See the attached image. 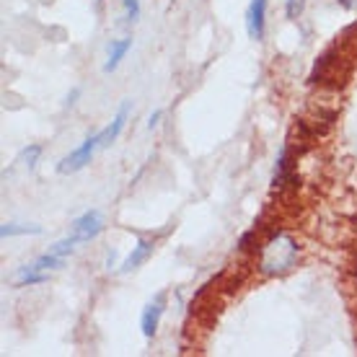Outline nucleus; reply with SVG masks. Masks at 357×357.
I'll list each match as a JSON object with an SVG mask.
<instances>
[{
	"label": "nucleus",
	"mask_w": 357,
	"mask_h": 357,
	"mask_svg": "<svg viewBox=\"0 0 357 357\" xmlns=\"http://www.w3.org/2000/svg\"><path fill=\"white\" fill-rule=\"evenodd\" d=\"M98 148H101V137H98V132L89 135V137H86V140H83L75 151H70L63 161L57 163V174L68 176V174H75V171L86 169V166L93 161V153H96Z\"/></svg>",
	"instance_id": "obj_2"
},
{
	"label": "nucleus",
	"mask_w": 357,
	"mask_h": 357,
	"mask_svg": "<svg viewBox=\"0 0 357 357\" xmlns=\"http://www.w3.org/2000/svg\"><path fill=\"white\" fill-rule=\"evenodd\" d=\"M81 96V89H73V93L70 96H68V101H65V107H73V104H75V98Z\"/></svg>",
	"instance_id": "obj_18"
},
{
	"label": "nucleus",
	"mask_w": 357,
	"mask_h": 357,
	"mask_svg": "<svg viewBox=\"0 0 357 357\" xmlns=\"http://www.w3.org/2000/svg\"><path fill=\"white\" fill-rule=\"evenodd\" d=\"M163 311H166V293H158L140 313V331H143L145 340H153L158 334V324H161Z\"/></svg>",
	"instance_id": "obj_4"
},
{
	"label": "nucleus",
	"mask_w": 357,
	"mask_h": 357,
	"mask_svg": "<svg viewBox=\"0 0 357 357\" xmlns=\"http://www.w3.org/2000/svg\"><path fill=\"white\" fill-rule=\"evenodd\" d=\"M39 155H42V145H29L26 151H24V166L29 171L36 169V161H39Z\"/></svg>",
	"instance_id": "obj_14"
},
{
	"label": "nucleus",
	"mask_w": 357,
	"mask_h": 357,
	"mask_svg": "<svg viewBox=\"0 0 357 357\" xmlns=\"http://www.w3.org/2000/svg\"><path fill=\"white\" fill-rule=\"evenodd\" d=\"M337 3H340V6H342V8H352V6H355V0H337Z\"/></svg>",
	"instance_id": "obj_19"
},
{
	"label": "nucleus",
	"mask_w": 357,
	"mask_h": 357,
	"mask_svg": "<svg viewBox=\"0 0 357 357\" xmlns=\"http://www.w3.org/2000/svg\"><path fill=\"white\" fill-rule=\"evenodd\" d=\"M45 282H50V272L36 269L34 261L16 272V287H36V285H45Z\"/></svg>",
	"instance_id": "obj_9"
},
{
	"label": "nucleus",
	"mask_w": 357,
	"mask_h": 357,
	"mask_svg": "<svg viewBox=\"0 0 357 357\" xmlns=\"http://www.w3.org/2000/svg\"><path fill=\"white\" fill-rule=\"evenodd\" d=\"M42 225H21V223H3L0 236L3 238H13V236H39Z\"/></svg>",
	"instance_id": "obj_10"
},
{
	"label": "nucleus",
	"mask_w": 357,
	"mask_h": 357,
	"mask_svg": "<svg viewBox=\"0 0 357 357\" xmlns=\"http://www.w3.org/2000/svg\"><path fill=\"white\" fill-rule=\"evenodd\" d=\"M298 243L295 238H290L287 233H275L264 246H261L259 254V272L264 277H280L287 275L290 269L295 267L298 261Z\"/></svg>",
	"instance_id": "obj_1"
},
{
	"label": "nucleus",
	"mask_w": 357,
	"mask_h": 357,
	"mask_svg": "<svg viewBox=\"0 0 357 357\" xmlns=\"http://www.w3.org/2000/svg\"><path fill=\"white\" fill-rule=\"evenodd\" d=\"M132 50V36H125V39H112L107 47V63H104V73H114L119 68V63L127 57V52Z\"/></svg>",
	"instance_id": "obj_8"
},
{
	"label": "nucleus",
	"mask_w": 357,
	"mask_h": 357,
	"mask_svg": "<svg viewBox=\"0 0 357 357\" xmlns=\"http://www.w3.org/2000/svg\"><path fill=\"white\" fill-rule=\"evenodd\" d=\"M153 249H155V241H153V238H140V241L132 246V251L127 254V259L119 264V272H122V275H130V272H135L137 267H143L145 261L153 257Z\"/></svg>",
	"instance_id": "obj_6"
},
{
	"label": "nucleus",
	"mask_w": 357,
	"mask_h": 357,
	"mask_svg": "<svg viewBox=\"0 0 357 357\" xmlns=\"http://www.w3.org/2000/svg\"><path fill=\"white\" fill-rule=\"evenodd\" d=\"M161 116H163V112H161V109H155V112L148 116V130H155V127H158V122H161Z\"/></svg>",
	"instance_id": "obj_16"
},
{
	"label": "nucleus",
	"mask_w": 357,
	"mask_h": 357,
	"mask_svg": "<svg viewBox=\"0 0 357 357\" xmlns=\"http://www.w3.org/2000/svg\"><path fill=\"white\" fill-rule=\"evenodd\" d=\"M267 6L269 0H251L246 8V34L257 42H261L267 31Z\"/></svg>",
	"instance_id": "obj_5"
},
{
	"label": "nucleus",
	"mask_w": 357,
	"mask_h": 357,
	"mask_svg": "<svg viewBox=\"0 0 357 357\" xmlns=\"http://www.w3.org/2000/svg\"><path fill=\"white\" fill-rule=\"evenodd\" d=\"M303 10V0H285V16L287 18H298Z\"/></svg>",
	"instance_id": "obj_15"
},
{
	"label": "nucleus",
	"mask_w": 357,
	"mask_h": 357,
	"mask_svg": "<svg viewBox=\"0 0 357 357\" xmlns=\"http://www.w3.org/2000/svg\"><path fill=\"white\" fill-rule=\"evenodd\" d=\"M122 10H125L127 24H135L140 18V0H122Z\"/></svg>",
	"instance_id": "obj_13"
},
{
	"label": "nucleus",
	"mask_w": 357,
	"mask_h": 357,
	"mask_svg": "<svg viewBox=\"0 0 357 357\" xmlns=\"http://www.w3.org/2000/svg\"><path fill=\"white\" fill-rule=\"evenodd\" d=\"M78 243H81V241H78L75 236H68V238H63V241L52 243V246H50V251H52V254H57V257H63V259H68L73 251H75V246H78Z\"/></svg>",
	"instance_id": "obj_12"
},
{
	"label": "nucleus",
	"mask_w": 357,
	"mask_h": 357,
	"mask_svg": "<svg viewBox=\"0 0 357 357\" xmlns=\"http://www.w3.org/2000/svg\"><path fill=\"white\" fill-rule=\"evenodd\" d=\"M127 119H130V101H122V107H119L116 116L112 119V125L104 127V130L98 132V137H101V151H104V148H109L112 143H116V137H119V135H122V130H125Z\"/></svg>",
	"instance_id": "obj_7"
},
{
	"label": "nucleus",
	"mask_w": 357,
	"mask_h": 357,
	"mask_svg": "<svg viewBox=\"0 0 357 357\" xmlns=\"http://www.w3.org/2000/svg\"><path fill=\"white\" fill-rule=\"evenodd\" d=\"M101 3H104V0H96V6H101Z\"/></svg>",
	"instance_id": "obj_20"
},
{
	"label": "nucleus",
	"mask_w": 357,
	"mask_h": 357,
	"mask_svg": "<svg viewBox=\"0 0 357 357\" xmlns=\"http://www.w3.org/2000/svg\"><path fill=\"white\" fill-rule=\"evenodd\" d=\"M107 269L112 272V269H116V251H109L107 254Z\"/></svg>",
	"instance_id": "obj_17"
},
{
	"label": "nucleus",
	"mask_w": 357,
	"mask_h": 357,
	"mask_svg": "<svg viewBox=\"0 0 357 357\" xmlns=\"http://www.w3.org/2000/svg\"><path fill=\"white\" fill-rule=\"evenodd\" d=\"M101 231H104V215H101V210H86V213L73 220V236L81 243L93 241Z\"/></svg>",
	"instance_id": "obj_3"
},
{
	"label": "nucleus",
	"mask_w": 357,
	"mask_h": 357,
	"mask_svg": "<svg viewBox=\"0 0 357 357\" xmlns=\"http://www.w3.org/2000/svg\"><path fill=\"white\" fill-rule=\"evenodd\" d=\"M34 267L42 269V272H52V269H63L65 259L63 257H57V254H52V251H47V254H42V257L34 261Z\"/></svg>",
	"instance_id": "obj_11"
}]
</instances>
